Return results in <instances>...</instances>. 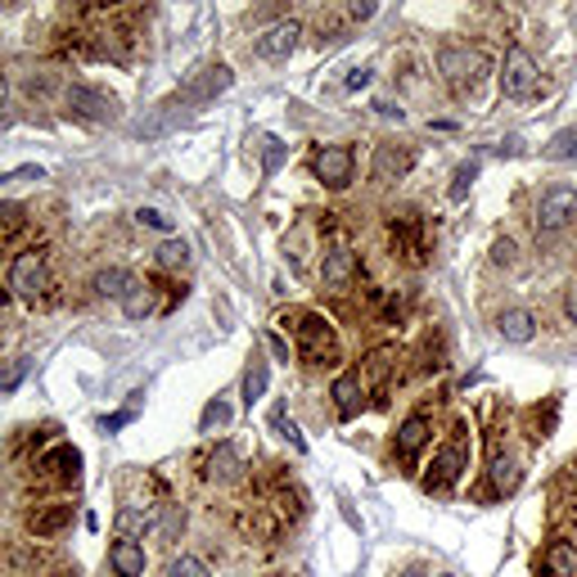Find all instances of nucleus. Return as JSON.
Instances as JSON below:
<instances>
[{
    "mask_svg": "<svg viewBox=\"0 0 577 577\" xmlns=\"http://www.w3.org/2000/svg\"><path fill=\"white\" fill-rule=\"evenodd\" d=\"M293 334H298V356L307 365H334L339 361V334L325 316L316 312H293Z\"/></svg>",
    "mask_w": 577,
    "mask_h": 577,
    "instance_id": "obj_1",
    "label": "nucleus"
},
{
    "mask_svg": "<svg viewBox=\"0 0 577 577\" xmlns=\"http://www.w3.org/2000/svg\"><path fill=\"white\" fill-rule=\"evenodd\" d=\"M438 68H443L447 86H452L456 95H464V91H473V86L482 82V73H487V55H482V50H469V45H443Z\"/></svg>",
    "mask_w": 577,
    "mask_h": 577,
    "instance_id": "obj_2",
    "label": "nucleus"
},
{
    "mask_svg": "<svg viewBox=\"0 0 577 577\" xmlns=\"http://www.w3.org/2000/svg\"><path fill=\"white\" fill-rule=\"evenodd\" d=\"M573 217H577V190L573 185H551V190L537 199V234L564 231Z\"/></svg>",
    "mask_w": 577,
    "mask_h": 577,
    "instance_id": "obj_3",
    "label": "nucleus"
},
{
    "mask_svg": "<svg viewBox=\"0 0 577 577\" xmlns=\"http://www.w3.org/2000/svg\"><path fill=\"white\" fill-rule=\"evenodd\" d=\"M9 289L14 293H23V298H41L45 289H50V266H45V253H18L14 257V266H9Z\"/></svg>",
    "mask_w": 577,
    "mask_h": 577,
    "instance_id": "obj_4",
    "label": "nucleus"
},
{
    "mask_svg": "<svg viewBox=\"0 0 577 577\" xmlns=\"http://www.w3.org/2000/svg\"><path fill=\"white\" fill-rule=\"evenodd\" d=\"M464 469H469V452H464L461 438H452V443L433 456V464H429V473H424V492H452Z\"/></svg>",
    "mask_w": 577,
    "mask_h": 577,
    "instance_id": "obj_5",
    "label": "nucleus"
},
{
    "mask_svg": "<svg viewBox=\"0 0 577 577\" xmlns=\"http://www.w3.org/2000/svg\"><path fill=\"white\" fill-rule=\"evenodd\" d=\"M537 82H542V73H537L532 55H528L523 45H510V55H505V73H501L505 95H510V100H528V95L537 91Z\"/></svg>",
    "mask_w": 577,
    "mask_h": 577,
    "instance_id": "obj_6",
    "label": "nucleus"
},
{
    "mask_svg": "<svg viewBox=\"0 0 577 577\" xmlns=\"http://www.w3.org/2000/svg\"><path fill=\"white\" fill-rule=\"evenodd\" d=\"M352 167H356V154H352L347 144H330V149H321V154L312 158L316 181L330 185V190H343L347 181H352Z\"/></svg>",
    "mask_w": 577,
    "mask_h": 577,
    "instance_id": "obj_7",
    "label": "nucleus"
},
{
    "mask_svg": "<svg viewBox=\"0 0 577 577\" xmlns=\"http://www.w3.org/2000/svg\"><path fill=\"white\" fill-rule=\"evenodd\" d=\"M393 253H402V262H411V266H424L429 239H424V222L415 213H402L393 222Z\"/></svg>",
    "mask_w": 577,
    "mask_h": 577,
    "instance_id": "obj_8",
    "label": "nucleus"
},
{
    "mask_svg": "<svg viewBox=\"0 0 577 577\" xmlns=\"http://www.w3.org/2000/svg\"><path fill=\"white\" fill-rule=\"evenodd\" d=\"M356 275H361V266H356V253H352L347 244H334V248L321 257V280H325V289L343 293V289H352Z\"/></svg>",
    "mask_w": 577,
    "mask_h": 577,
    "instance_id": "obj_9",
    "label": "nucleus"
},
{
    "mask_svg": "<svg viewBox=\"0 0 577 577\" xmlns=\"http://www.w3.org/2000/svg\"><path fill=\"white\" fill-rule=\"evenodd\" d=\"M234 528L248 537V542H275L280 537V514H271V505H244L234 514Z\"/></svg>",
    "mask_w": 577,
    "mask_h": 577,
    "instance_id": "obj_10",
    "label": "nucleus"
},
{
    "mask_svg": "<svg viewBox=\"0 0 577 577\" xmlns=\"http://www.w3.org/2000/svg\"><path fill=\"white\" fill-rule=\"evenodd\" d=\"M298 36H303V27L289 18V23H275V27H266L262 36H257V59H289L293 55V45H298Z\"/></svg>",
    "mask_w": 577,
    "mask_h": 577,
    "instance_id": "obj_11",
    "label": "nucleus"
},
{
    "mask_svg": "<svg viewBox=\"0 0 577 577\" xmlns=\"http://www.w3.org/2000/svg\"><path fill=\"white\" fill-rule=\"evenodd\" d=\"M411 163H415L411 149H402V144H379V149H374V163H370V176H374L379 185H388V181H402V176L411 172Z\"/></svg>",
    "mask_w": 577,
    "mask_h": 577,
    "instance_id": "obj_12",
    "label": "nucleus"
},
{
    "mask_svg": "<svg viewBox=\"0 0 577 577\" xmlns=\"http://www.w3.org/2000/svg\"><path fill=\"white\" fill-rule=\"evenodd\" d=\"M68 109L77 117H86V122H109L117 114V100L91 91V86H68Z\"/></svg>",
    "mask_w": 577,
    "mask_h": 577,
    "instance_id": "obj_13",
    "label": "nucleus"
},
{
    "mask_svg": "<svg viewBox=\"0 0 577 577\" xmlns=\"http://www.w3.org/2000/svg\"><path fill=\"white\" fill-rule=\"evenodd\" d=\"M433 438V420L429 415H411V420H402V429H397V443H393V452L402 456V461L411 464L420 452H424V443Z\"/></svg>",
    "mask_w": 577,
    "mask_h": 577,
    "instance_id": "obj_14",
    "label": "nucleus"
},
{
    "mask_svg": "<svg viewBox=\"0 0 577 577\" xmlns=\"http://www.w3.org/2000/svg\"><path fill=\"white\" fill-rule=\"evenodd\" d=\"M487 478H492V492H501V496L519 487V464H514V456L501 447V438L487 443Z\"/></svg>",
    "mask_w": 577,
    "mask_h": 577,
    "instance_id": "obj_15",
    "label": "nucleus"
},
{
    "mask_svg": "<svg viewBox=\"0 0 577 577\" xmlns=\"http://www.w3.org/2000/svg\"><path fill=\"white\" fill-rule=\"evenodd\" d=\"M68 523H73V505H64V501L41 505V510L27 514V532H32V537H55V532H64Z\"/></svg>",
    "mask_w": 577,
    "mask_h": 577,
    "instance_id": "obj_16",
    "label": "nucleus"
},
{
    "mask_svg": "<svg viewBox=\"0 0 577 577\" xmlns=\"http://www.w3.org/2000/svg\"><path fill=\"white\" fill-rule=\"evenodd\" d=\"M365 383H361V374L356 370H347L334 379V406H339V420H356V411L365 406Z\"/></svg>",
    "mask_w": 577,
    "mask_h": 577,
    "instance_id": "obj_17",
    "label": "nucleus"
},
{
    "mask_svg": "<svg viewBox=\"0 0 577 577\" xmlns=\"http://www.w3.org/2000/svg\"><path fill=\"white\" fill-rule=\"evenodd\" d=\"M496 330H501V339H505V343H528V339L537 334V321H532V312L510 307V312H501V316H496Z\"/></svg>",
    "mask_w": 577,
    "mask_h": 577,
    "instance_id": "obj_18",
    "label": "nucleus"
},
{
    "mask_svg": "<svg viewBox=\"0 0 577 577\" xmlns=\"http://www.w3.org/2000/svg\"><path fill=\"white\" fill-rule=\"evenodd\" d=\"M109 564H114L117 577H140L144 573V546L131 542V537H122V542H114V551H109Z\"/></svg>",
    "mask_w": 577,
    "mask_h": 577,
    "instance_id": "obj_19",
    "label": "nucleus"
},
{
    "mask_svg": "<svg viewBox=\"0 0 577 577\" xmlns=\"http://www.w3.org/2000/svg\"><path fill=\"white\" fill-rule=\"evenodd\" d=\"M41 469H45L50 478H59V482H77V473H82V456H77V447H55V452H45V456H41Z\"/></svg>",
    "mask_w": 577,
    "mask_h": 577,
    "instance_id": "obj_20",
    "label": "nucleus"
},
{
    "mask_svg": "<svg viewBox=\"0 0 577 577\" xmlns=\"http://www.w3.org/2000/svg\"><path fill=\"white\" fill-rule=\"evenodd\" d=\"M231 82H234L231 68H226V64H217V68H208V73H204V77L185 91V100H190V104H208V100H213V95H222Z\"/></svg>",
    "mask_w": 577,
    "mask_h": 577,
    "instance_id": "obj_21",
    "label": "nucleus"
},
{
    "mask_svg": "<svg viewBox=\"0 0 577 577\" xmlns=\"http://www.w3.org/2000/svg\"><path fill=\"white\" fill-rule=\"evenodd\" d=\"M393 365H397V347L393 343H383V347H374L370 356H365V365L356 370L361 374V383H370V388H379L388 374H393Z\"/></svg>",
    "mask_w": 577,
    "mask_h": 577,
    "instance_id": "obj_22",
    "label": "nucleus"
},
{
    "mask_svg": "<svg viewBox=\"0 0 577 577\" xmlns=\"http://www.w3.org/2000/svg\"><path fill=\"white\" fill-rule=\"evenodd\" d=\"M542 573L546 577H577V551L569 542H551L542 555Z\"/></svg>",
    "mask_w": 577,
    "mask_h": 577,
    "instance_id": "obj_23",
    "label": "nucleus"
},
{
    "mask_svg": "<svg viewBox=\"0 0 577 577\" xmlns=\"http://www.w3.org/2000/svg\"><path fill=\"white\" fill-rule=\"evenodd\" d=\"M114 523H117V532H122V537H131V542H135V537H144V532L154 528V510H144V505H122Z\"/></svg>",
    "mask_w": 577,
    "mask_h": 577,
    "instance_id": "obj_24",
    "label": "nucleus"
},
{
    "mask_svg": "<svg viewBox=\"0 0 577 577\" xmlns=\"http://www.w3.org/2000/svg\"><path fill=\"white\" fill-rule=\"evenodd\" d=\"M266 383H271V365H266L262 356H253L248 370H244V406H248V411H253V402L266 393Z\"/></svg>",
    "mask_w": 577,
    "mask_h": 577,
    "instance_id": "obj_25",
    "label": "nucleus"
},
{
    "mask_svg": "<svg viewBox=\"0 0 577 577\" xmlns=\"http://www.w3.org/2000/svg\"><path fill=\"white\" fill-rule=\"evenodd\" d=\"M122 312H126L131 321H144V316L154 312V293H149L144 284H135V280H131V289L122 293Z\"/></svg>",
    "mask_w": 577,
    "mask_h": 577,
    "instance_id": "obj_26",
    "label": "nucleus"
},
{
    "mask_svg": "<svg viewBox=\"0 0 577 577\" xmlns=\"http://www.w3.org/2000/svg\"><path fill=\"white\" fill-rule=\"evenodd\" d=\"M213 469H208V473H213V478H217V482H231V478H239V452H234L231 443H222V447H217V452H213Z\"/></svg>",
    "mask_w": 577,
    "mask_h": 577,
    "instance_id": "obj_27",
    "label": "nucleus"
},
{
    "mask_svg": "<svg viewBox=\"0 0 577 577\" xmlns=\"http://www.w3.org/2000/svg\"><path fill=\"white\" fill-rule=\"evenodd\" d=\"M126 289H131V275L122 266H109V271L95 275V293H104V298H122Z\"/></svg>",
    "mask_w": 577,
    "mask_h": 577,
    "instance_id": "obj_28",
    "label": "nucleus"
},
{
    "mask_svg": "<svg viewBox=\"0 0 577 577\" xmlns=\"http://www.w3.org/2000/svg\"><path fill=\"white\" fill-rule=\"evenodd\" d=\"M546 158H551V163H577V131H560V135L546 144Z\"/></svg>",
    "mask_w": 577,
    "mask_h": 577,
    "instance_id": "obj_29",
    "label": "nucleus"
},
{
    "mask_svg": "<svg viewBox=\"0 0 577 577\" xmlns=\"http://www.w3.org/2000/svg\"><path fill=\"white\" fill-rule=\"evenodd\" d=\"M271 424H275V433H280V438H289V443H293L298 452H307V443H303V433H298V424H293V420L284 415V406H275V411H271Z\"/></svg>",
    "mask_w": 577,
    "mask_h": 577,
    "instance_id": "obj_30",
    "label": "nucleus"
},
{
    "mask_svg": "<svg viewBox=\"0 0 577 577\" xmlns=\"http://www.w3.org/2000/svg\"><path fill=\"white\" fill-rule=\"evenodd\" d=\"M167 577H208V564L199 555H181V560L167 564Z\"/></svg>",
    "mask_w": 577,
    "mask_h": 577,
    "instance_id": "obj_31",
    "label": "nucleus"
},
{
    "mask_svg": "<svg viewBox=\"0 0 577 577\" xmlns=\"http://www.w3.org/2000/svg\"><path fill=\"white\" fill-rule=\"evenodd\" d=\"M280 163H284V144H280L275 135H266V140H262V172L271 176V172H275Z\"/></svg>",
    "mask_w": 577,
    "mask_h": 577,
    "instance_id": "obj_32",
    "label": "nucleus"
},
{
    "mask_svg": "<svg viewBox=\"0 0 577 577\" xmlns=\"http://www.w3.org/2000/svg\"><path fill=\"white\" fill-rule=\"evenodd\" d=\"M23 374H27V361H23V356L9 361V365H0V393H14V388L23 383Z\"/></svg>",
    "mask_w": 577,
    "mask_h": 577,
    "instance_id": "obj_33",
    "label": "nucleus"
},
{
    "mask_svg": "<svg viewBox=\"0 0 577 577\" xmlns=\"http://www.w3.org/2000/svg\"><path fill=\"white\" fill-rule=\"evenodd\" d=\"M135 222H140V226H149V231H158V234H172V217H167V213H158V208H140V213H135Z\"/></svg>",
    "mask_w": 577,
    "mask_h": 577,
    "instance_id": "obj_34",
    "label": "nucleus"
},
{
    "mask_svg": "<svg viewBox=\"0 0 577 577\" xmlns=\"http://www.w3.org/2000/svg\"><path fill=\"white\" fill-rule=\"evenodd\" d=\"M473 176H478V167H473V163H464V167H456V176H452V199H456V204H461L464 194H469Z\"/></svg>",
    "mask_w": 577,
    "mask_h": 577,
    "instance_id": "obj_35",
    "label": "nucleus"
},
{
    "mask_svg": "<svg viewBox=\"0 0 577 577\" xmlns=\"http://www.w3.org/2000/svg\"><path fill=\"white\" fill-rule=\"evenodd\" d=\"M158 266H185V244L167 239V244L158 248Z\"/></svg>",
    "mask_w": 577,
    "mask_h": 577,
    "instance_id": "obj_36",
    "label": "nucleus"
},
{
    "mask_svg": "<svg viewBox=\"0 0 577 577\" xmlns=\"http://www.w3.org/2000/svg\"><path fill=\"white\" fill-rule=\"evenodd\" d=\"M18 222H23V208H18V204H0V234L14 231Z\"/></svg>",
    "mask_w": 577,
    "mask_h": 577,
    "instance_id": "obj_37",
    "label": "nucleus"
},
{
    "mask_svg": "<svg viewBox=\"0 0 577 577\" xmlns=\"http://www.w3.org/2000/svg\"><path fill=\"white\" fill-rule=\"evenodd\" d=\"M226 415H231V411H226V406H222V402H213V406H208V411H204V429H213V424H222V420H226Z\"/></svg>",
    "mask_w": 577,
    "mask_h": 577,
    "instance_id": "obj_38",
    "label": "nucleus"
},
{
    "mask_svg": "<svg viewBox=\"0 0 577 577\" xmlns=\"http://www.w3.org/2000/svg\"><path fill=\"white\" fill-rule=\"evenodd\" d=\"M131 415H135V406H126V411H117V415H109V420H104V429H109V433H117L122 424H131Z\"/></svg>",
    "mask_w": 577,
    "mask_h": 577,
    "instance_id": "obj_39",
    "label": "nucleus"
},
{
    "mask_svg": "<svg viewBox=\"0 0 577 577\" xmlns=\"http://www.w3.org/2000/svg\"><path fill=\"white\" fill-rule=\"evenodd\" d=\"M361 86H370V68H352V77H347V91H361Z\"/></svg>",
    "mask_w": 577,
    "mask_h": 577,
    "instance_id": "obj_40",
    "label": "nucleus"
},
{
    "mask_svg": "<svg viewBox=\"0 0 577 577\" xmlns=\"http://www.w3.org/2000/svg\"><path fill=\"white\" fill-rule=\"evenodd\" d=\"M492 257H496V262H514V244H510V239H496Z\"/></svg>",
    "mask_w": 577,
    "mask_h": 577,
    "instance_id": "obj_41",
    "label": "nucleus"
},
{
    "mask_svg": "<svg viewBox=\"0 0 577 577\" xmlns=\"http://www.w3.org/2000/svg\"><path fill=\"white\" fill-rule=\"evenodd\" d=\"M181 528H185V514H181V510H172V514H167V523H163V532H167V537H176Z\"/></svg>",
    "mask_w": 577,
    "mask_h": 577,
    "instance_id": "obj_42",
    "label": "nucleus"
},
{
    "mask_svg": "<svg viewBox=\"0 0 577 577\" xmlns=\"http://www.w3.org/2000/svg\"><path fill=\"white\" fill-rule=\"evenodd\" d=\"M271 352H275L280 361H289V347H284V339H275V334H271Z\"/></svg>",
    "mask_w": 577,
    "mask_h": 577,
    "instance_id": "obj_43",
    "label": "nucleus"
},
{
    "mask_svg": "<svg viewBox=\"0 0 577 577\" xmlns=\"http://www.w3.org/2000/svg\"><path fill=\"white\" fill-rule=\"evenodd\" d=\"M564 312H569V321H573V325H577V289H573V293H569V303H564Z\"/></svg>",
    "mask_w": 577,
    "mask_h": 577,
    "instance_id": "obj_44",
    "label": "nucleus"
},
{
    "mask_svg": "<svg viewBox=\"0 0 577 577\" xmlns=\"http://www.w3.org/2000/svg\"><path fill=\"white\" fill-rule=\"evenodd\" d=\"M5 303H9V284H5V289H0V307H5Z\"/></svg>",
    "mask_w": 577,
    "mask_h": 577,
    "instance_id": "obj_45",
    "label": "nucleus"
},
{
    "mask_svg": "<svg viewBox=\"0 0 577 577\" xmlns=\"http://www.w3.org/2000/svg\"><path fill=\"white\" fill-rule=\"evenodd\" d=\"M0 109H5V73H0Z\"/></svg>",
    "mask_w": 577,
    "mask_h": 577,
    "instance_id": "obj_46",
    "label": "nucleus"
},
{
    "mask_svg": "<svg viewBox=\"0 0 577 577\" xmlns=\"http://www.w3.org/2000/svg\"><path fill=\"white\" fill-rule=\"evenodd\" d=\"M402 577H424V573H402Z\"/></svg>",
    "mask_w": 577,
    "mask_h": 577,
    "instance_id": "obj_47",
    "label": "nucleus"
},
{
    "mask_svg": "<svg viewBox=\"0 0 577 577\" xmlns=\"http://www.w3.org/2000/svg\"><path fill=\"white\" fill-rule=\"evenodd\" d=\"M438 577H456V573H438Z\"/></svg>",
    "mask_w": 577,
    "mask_h": 577,
    "instance_id": "obj_48",
    "label": "nucleus"
}]
</instances>
